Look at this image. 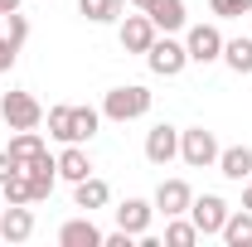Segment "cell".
I'll return each instance as SVG.
<instances>
[{
  "label": "cell",
  "instance_id": "14",
  "mask_svg": "<svg viewBox=\"0 0 252 247\" xmlns=\"http://www.w3.org/2000/svg\"><path fill=\"white\" fill-rule=\"evenodd\" d=\"M219 175L243 185V180L252 175V146H223L219 151Z\"/></svg>",
  "mask_w": 252,
  "mask_h": 247
},
{
  "label": "cell",
  "instance_id": "9",
  "mask_svg": "<svg viewBox=\"0 0 252 247\" xmlns=\"http://www.w3.org/2000/svg\"><path fill=\"white\" fill-rule=\"evenodd\" d=\"M146 160L151 165H170V160H180V131L170 122H160L146 131Z\"/></svg>",
  "mask_w": 252,
  "mask_h": 247
},
{
  "label": "cell",
  "instance_id": "15",
  "mask_svg": "<svg viewBox=\"0 0 252 247\" xmlns=\"http://www.w3.org/2000/svg\"><path fill=\"white\" fill-rule=\"evenodd\" d=\"M146 15H151V20H156V30L160 34H175V30H185V0H151V5H146Z\"/></svg>",
  "mask_w": 252,
  "mask_h": 247
},
{
  "label": "cell",
  "instance_id": "1",
  "mask_svg": "<svg viewBox=\"0 0 252 247\" xmlns=\"http://www.w3.org/2000/svg\"><path fill=\"white\" fill-rule=\"evenodd\" d=\"M151 112V88H141V83H126V88H112V93L102 97V117L107 122H136V117H146Z\"/></svg>",
  "mask_w": 252,
  "mask_h": 247
},
{
  "label": "cell",
  "instance_id": "23",
  "mask_svg": "<svg viewBox=\"0 0 252 247\" xmlns=\"http://www.w3.org/2000/svg\"><path fill=\"white\" fill-rule=\"evenodd\" d=\"M5 151L15 155V160H20V165H30L34 155L44 151V141H39V131H15V136H10V146H5Z\"/></svg>",
  "mask_w": 252,
  "mask_h": 247
},
{
  "label": "cell",
  "instance_id": "2",
  "mask_svg": "<svg viewBox=\"0 0 252 247\" xmlns=\"http://www.w3.org/2000/svg\"><path fill=\"white\" fill-rule=\"evenodd\" d=\"M219 136L209 131V126H189L180 131V160H185L189 170H209V165H219Z\"/></svg>",
  "mask_w": 252,
  "mask_h": 247
},
{
  "label": "cell",
  "instance_id": "16",
  "mask_svg": "<svg viewBox=\"0 0 252 247\" xmlns=\"http://www.w3.org/2000/svg\"><path fill=\"white\" fill-rule=\"evenodd\" d=\"M73 204H78V209H88V214H93V209H107V204H112L107 180H97V175L78 180V185H73Z\"/></svg>",
  "mask_w": 252,
  "mask_h": 247
},
{
  "label": "cell",
  "instance_id": "26",
  "mask_svg": "<svg viewBox=\"0 0 252 247\" xmlns=\"http://www.w3.org/2000/svg\"><path fill=\"white\" fill-rule=\"evenodd\" d=\"M209 10L219 20H238V15H252V0H209Z\"/></svg>",
  "mask_w": 252,
  "mask_h": 247
},
{
  "label": "cell",
  "instance_id": "10",
  "mask_svg": "<svg viewBox=\"0 0 252 247\" xmlns=\"http://www.w3.org/2000/svg\"><path fill=\"white\" fill-rule=\"evenodd\" d=\"M189 204H194V189H189L185 180H160V189H156V214L180 218V214H189Z\"/></svg>",
  "mask_w": 252,
  "mask_h": 247
},
{
  "label": "cell",
  "instance_id": "17",
  "mask_svg": "<svg viewBox=\"0 0 252 247\" xmlns=\"http://www.w3.org/2000/svg\"><path fill=\"white\" fill-rule=\"evenodd\" d=\"M93 175V160H88V151L73 141V146H63L59 155V180H68V185H78V180H88Z\"/></svg>",
  "mask_w": 252,
  "mask_h": 247
},
{
  "label": "cell",
  "instance_id": "22",
  "mask_svg": "<svg viewBox=\"0 0 252 247\" xmlns=\"http://www.w3.org/2000/svg\"><path fill=\"white\" fill-rule=\"evenodd\" d=\"M97 126H102V112H97V107H73V141H78V146L93 141Z\"/></svg>",
  "mask_w": 252,
  "mask_h": 247
},
{
  "label": "cell",
  "instance_id": "32",
  "mask_svg": "<svg viewBox=\"0 0 252 247\" xmlns=\"http://www.w3.org/2000/svg\"><path fill=\"white\" fill-rule=\"evenodd\" d=\"M131 5H136V10H146V5H151V0H131Z\"/></svg>",
  "mask_w": 252,
  "mask_h": 247
},
{
  "label": "cell",
  "instance_id": "8",
  "mask_svg": "<svg viewBox=\"0 0 252 247\" xmlns=\"http://www.w3.org/2000/svg\"><path fill=\"white\" fill-rule=\"evenodd\" d=\"M25 180H30L34 204H39V199H49V194H54V185H59V160H54L49 151H39L30 165H25Z\"/></svg>",
  "mask_w": 252,
  "mask_h": 247
},
{
  "label": "cell",
  "instance_id": "12",
  "mask_svg": "<svg viewBox=\"0 0 252 247\" xmlns=\"http://www.w3.org/2000/svg\"><path fill=\"white\" fill-rule=\"evenodd\" d=\"M34 238V214L25 204H5L0 214V243H30Z\"/></svg>",
  "mask_w": 252,
  "mask_h": 247
},
{
  "label": "cell",
  "instance_id": "5",
  "mask_svg": "<svg viewBox=\"0 0 252 247\" xmlns=\"http://www.w3.org/2000/svg\"><path fill=\"white\" fill-rule=\"evenodd\" d=\"M228 204H223L219 194H194V204H189V218H194V228L204 233V238H214V233H223V223H228Z\"/></svg>",
  "mask_w": 252,
  "mask_h": 247
},
{
  "label": "cell",
  "instance_id": "25",
  "mask_svg": "<svg viewBox=\"0 0 252 247\" xmlns=\"http://www.w3.org/2000/svg\"><path fill=\"white\" fill-rule=\"evenodd\" d=\"M0 199H5V204H34V194H30V180H25V170H20V175H10V180L0 185Z\"/></svg>",
  "mask_w": 252,
  "mask_h": 247
},
{
  "label": "cell",
  "instance_id": "30",
  "mask_svg": "<svg viewBox=\"0 0 252 247\" xmlns=\"http://www.w3.org/2000/svg\"><path fill=\"white\" fill-rule=\"evenodd\" d=\"M243 209H252V175L243 180Z\"/></svg>",
  "mask_w": 252,
  "mask_h": 247
},
{
  "label": "cell",
  "instance_id": "19",
  "mask_svg": "<svg viewBox=\"0 0 252 247\" xmlns=\"http://www.w3.org/2000/svg\"><path fill=\"white\" fill-rule=\"evenodd\" d=\"M223 63H228L238 78H248L252 73V39H223Z\"/></svg>",
  "mask_w": 252,
  "mask_h": 247
},
{
  "label": "cell",
  "instance_id": "13",
  "mask_svg": "<svg viewBox=\"0 0 252 247\" xmlns=\"http://www.w3.org/2000/svg\"><path fill=\"white\" fill-rule=\"evenodd\" d=\"M59 243L63 247H102V228L93 218H68L59 228Z\"/></svg>",
  "mask_w": 252,
  "mask_h": 247
},
{
  "label": "cell",
  "instance_id": "6",
  "mask_svg": "<svg viewBox=\"0 0 252 247\" xmlns=\"http://www.w3.org/2000/svg\"><path fill=\"white\" fill-rule=\"evenodd\" d=\"M185 49H189V63H219L223 59L219 25H194V30L185 34Z\"/></svg>",
  "mask_w": 252,
  "mask_h": 247
},
{
  "label": "cell",
  "instance_id": "20",
  "mask_svg": "<svg viewBox=\"0 0 252 247\" xmlns=\"http://www.w3.org/2000/svg\"><path fill=\"white\" fill-rule=\"evenodd\" d=\"M199 238H204V233H199V228H194V218H165V243L170 247H194L199 243Z\"/></svg>",
  "mask_w": 252,
  "mask_h": 247
},
{
  "label": "cell",
  "instance_id": "7",
  "mask_svg": "<svg viewBox=\"0 0 252 247\" xmlns=\"http://www.w3.org/2000/svg\"><path fill=\"white\" fill-rule=\"evenodd\" d=\"M156 34H160V30H156V20L141 10V15H126V20H122L117 39H122V49H126V54H146V49L156 44Z\"/></svg>",
  "mask_w": 252,
  "mask_h": 247
},
{
  "label": "cell",
  "instance_id": "28",
  "mask_svg": "<svg viewBox=\"0 0 252 247\" xmlns=\"http://www.w3.org/2000/svg\"><path fill=\"white\" fill-rule=\"evenodd\" d=\"M20 170H25V165H20L15 155H10V151H0V185H5L10 175H20Z\"/></svg>",
  "mask_w": 252,
  "mask_h": 247
},
{
  "label": "cell",
  "instance_id": "4",
  "mask_svg": "<svg viewBox=\"0 0 252 247\" xmlns=\"http://www.w3.org/2000/svg\"><path fill=\"white\" fill-rule=\"evenodd\" d=\"M0 117H5L10 131H39L44 107H39L30 93H5V97H0Z\"/></svg>",
  "mask_w": 252,
  "mask_h": 247
},
{
  "label": "cell",
  "instance_id": "33",
  "mask_svg": "<svg viewBox=\"0 0 252 247\" xmlns=\"http://www.w3.org/2000/svg\"><path fill=\"white\" fill-rule=\"evenodd\" d=\"M0 214H5V199H0Z\"/></svg>",
  "mask_w": 252,
  "mask_h": 247
},
{
  "label": "cell",
  "instance_id": "24",
  "mask_svg": "<svg viewBox=\"0 0 252 247\" xmlns=\"http://www.w3.org/2000/svg\"><path fill=\"white\" fill-rule=\"evenodd\" d=\"M49 136L63 141V146H73V107H68V102L49 107Z\"/></svg>",
  "mask_w": 252,
  "mask_h": 247
},
{
  "label": "cell",
  "instance_id": "27",
  "mask_svg": "<svg viewBox=\"0 0 252 247\" xmlns=\"http://www.w3.org/2000/svg\"><path fill=\"white\" fill-rule=\"evenodd\" d=\"M5 25H10V30H5V39H10V44H15V49H20V44H25V39H30V20H25V15H20V10H10V15H5Z\"/></svg>",
  "mask_w": 252,
  "mask_h": 247
},
{
  "label": "cell",
  "instance_id": "29",
  "mask_svg": "<svg viewBox=\"0 0 252 247\" xmlns=\"http://www.w3.org/2000/svg\"><path fill=\"white\" fill-rule=\"evenodd\" d=\"M15 54H20V49H15L10 39H0V78H5V73L15 68Z\"/></svg>",
  "mask_w": 252,
  "mask_h": 247
},
{
  "label": "cell",
  "instance_id": "3",
  "mask_svg": "<svg viewBox=\"0 0 252 247\" xmlns=\"http://www.w3.org/2000/svg\"><path fill=\"white\" fill-rule=\"evenodd\" d=\"M146 63H151V73L156 78H180L189 63V49L180 39H170V34H156V44L146 49Z\"/></svg>",
  "mask_w": 252,
  "mask_h": 247
},
{
  "label": "cell",
  "instance_id": "11",
  "mask_svg": "<svg viewBox=\"0 0 252 247\" xmlns=\"http://www.w3.org/2000/svg\"><path fill=\"white\" fill-rule=\"evenodd\" d=\"M151 218H156V199H126V204H117V228H126L131 238H146Z\"/></svg>",
  "mask_w": 252,
  "mask_h": 247
},
{
  "label": "cell",
  "instance_id": "31",
  "mask_svg": "<svg viewBox=\"0 0 252 247\" xmlns=\"http://www.w3.org/2000/svg\"><path fill=\"white\" fill-rule=\"evenodd\" d=\"M10 10H20V0H0V20H5Z\"/></svg>",
  "mask_w": 252,
  "mask_h": 247
},
{
  "label": "cell",
  "instance_id": "21",
  "mask_svg": "<svg viewBox=\"0 0 252 247\" xmlns=\"http://www.w3.org/2000/svg\"><path fill=\"white\" fill-rule=\"evenodd\" d=\"M78 15L93 25H112V20H122V0H78Z\"/></svg>",
  "mask_w": 252,
  "mask_h": 247
},
{
  "label": "cell",
  "instance_id": "18",
  "mask_svg": "<svg viewBox=\"0 0 252 247\" xmlns=\"http://www.w3.org/2000/svg\"><path fill=\"white\" fill-rule=\"evenodd\" d=\"M219 238H223L228 247H252V209H233Z\"/></svg>",
  "mask_w": 252,
  "mask_h": 247
}]
</instances>
